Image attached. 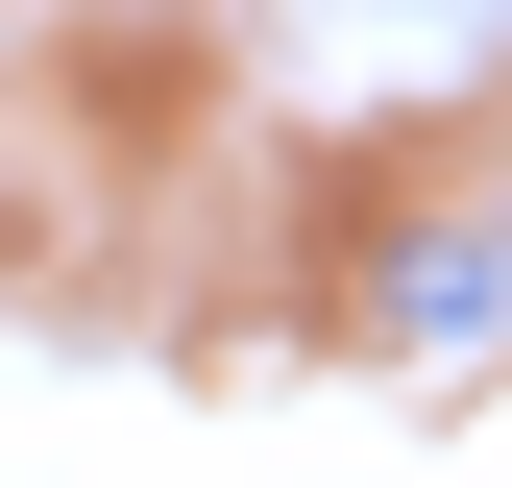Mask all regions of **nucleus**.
I'll list each match as a JSON object with an SVG mask.
<instances>
[{
    "mask_svg": "<svg viewBox=\"0 0 512 488\" xmlns=\"http://www.w3.org/2000/svg\"><path fill=\"white\" fill-rule=\"evenodd\" d=\"M366 318L391 342H512V220H415L391 269H366Z\"/></svg>",
    "mask_w": 512,
    "mask_h": 488,
    "instance_id": "nucleus-1",
    "label": "nucleus"
}]
</instances>
